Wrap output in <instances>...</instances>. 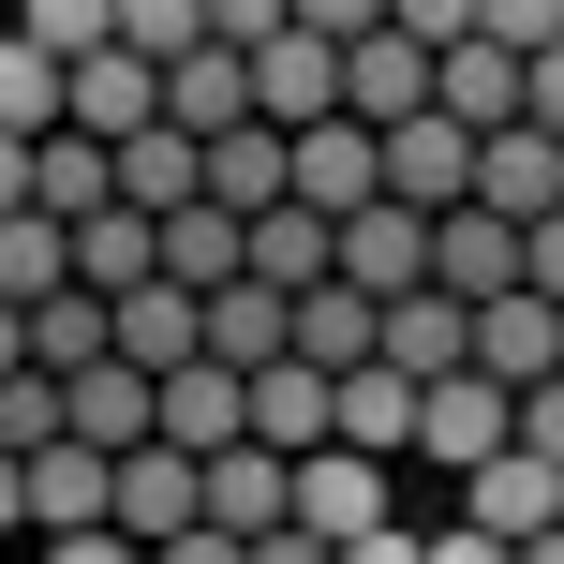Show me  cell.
Instances as JSON below:
<instances>
[{
    "instance_id": "5bb4252c",
    "label": "cell",
    "mask_w": 564,
    "mask_h": 564,
    "mask_svg": "<svg viewBox=\"0 0 564 564\" xmlns=\"http://www.w3.org/2000/svg\"><path fill=\"white\" fill-rule=\"evenodd\" d=\"M75 134H89V149H134V134H164V75H149L134 45H105V59L75 75Z\"/></svg>"
},
{
    "instance_id": "52a82bcc",
    "label": "cell",
    "mask_w": 564,
    "mask_h": 564,
    "mask_svg": "<svg viewBox=\"0 0 564 564\" xmlns=\"http://www.w3.org/2000/svg\"><path fill=\"white\" fill-rule=\"evenodd\" d=\"M119 535H134V550H178V535H208V460H178V446L119 460Z\"/></svg>"
},
{
    "instance_id": "9c48e42d",
    "label": "cell",
    "mask_w": 564,
    "mask_h": 564,
    "mask_svg": "<svg viewBox=\"0 0 564 564\" xmlns=\"http://www.w3.org/2000/svg\"><path fill=\"white\" fill-rule=\"evenodd\" d=\"M0 341H15V371H59V387H75V371H105V357H119V297H89V282H75V297L15 312Z\"/></svg>"
},
{
    "instance_id": "277c9868",
    "label": "cell",
    "mask_w": 564,
    "mask_h": 564,
    "mask_svg": "<svg viewBox=\"0 0 564 564\" xmlns=\"http://www.w3.org/2000/svg\"><path fill=\"white\" fill-rule=\"evenodd\" d=\"M401 520V490H387V460H357V446H327V460H297V535H327V550H357V535H387Z\"/></svg>"
},
{
    "instance_id": "d4e9b609",
    "label": "cell",
    "mask_w": 564,
    "mask_h": 564,
    "mask_svg": "<svg viewBox=\"0 0 564 564\" xmlns=\"http://www.w3.org/2000/svg\"><path fill=\"white\" fill-rule=\"evenodd\" d=\"M431 564H520L506 535H476V520H446V535H431Z\"/></svg>"
},
{
    "instance_id": "7402d4cb",
    "label": "cell",
    "mask_w": 564,
    "mask_h": 564,
    "mask_svg": "<svg viewBox=\"0 0 564 564\" xmlns=\"http://www.w3.org/2000/svg\"><path fill=\"white\" fill-rule=\"evenodd\" d=\"M520 446H535L550 476H564V387H535V401H520Z\"/></svg>"
},
{
    "instance_id": "3957f363",
    "label": "cell",
    "mask_w": 564,
    "mask_h": 564,
    "mask_svg": "<svg viewBox=\"0 0 564 564\" xmlns=\"http://www.w3.org/2000/svg\"><path fill=\"white\" fill-rule=\"evenodd\" d=\"M506 446H520V387H490V371L431 387V416H416V460H431V476H490Z\"/></svg>"
},
{
    "instance_id": "9a60e30c",
    "label": "cell",
    "mask_w": 564,
    "mask_h": 564,
    "mask_svg": "<svg viewBox=\"0 0 564 564\" xmlns=\"http://www.w3.org/2000/svg\"><path fill=\"white\" fill-rule=\"evenodd\" d=\"M75 224H45V208H0V312H45V297H75Z\"/></svg>"
},
{
    "instance_id": "8992f818",
    "label": "cell",
    "mask_w": 564,
    "mask_h": 564,
    "mask_svg": "<svg viewBox=\"0 0 564 564\" xmlns=\"http://www.w3.org/2000/svg\"><path fill=\"white\" fill-rule=\"evenodd\" d=\"M446 520H476V535H506V550H535V535H564V476L535 446H506L490 460V476H460V506Z\"/></svg>"
},
{
    "instance_id": "44dd1931",
    "label": "cell",
    "mask_w": 564,
    "mask_h": 564,
    "mask_svg": "<svg viewBox=\"0 0 564 564\" xmlns=\"http://www.w3.org/2000/svg\"><path fill=\"white\" fill-rule=\"evenodd\" d=\"M416 416H431V387H401V371H357L341 387V446L357 460H416Z\"/></svg>"
},
{
    "instance_id": "2e32d148",
    "label": "cell",
    "mask_w": 564,
    "mask_h": 564,
    "mask_svg": "<svg viewBox=\"0 0 564 564\" xmlns=\"http://www.w3.org/2000/svg\"><path fill=\"white\" fill-rule=\"evenodd\" d=\"M208 357H224L238 387H268V371L297 357V297H268V282H238V297H208Z\"/></svg>"
},
{
    "instance_id": "8fae6325",
    "label": "cell",
    "mask_w": 564,
    "mask_h": 564,
    "mask_svg": "<svg viewBox=\"0 0 564 564\" xmlns=\"http://www.w3.org/2000/svg\"><path fill=\"white\" fill-rule=\"evenodd\" d=\"M75 446H105V460H149V446H164V387H149L134 357L75 371Z\"/></svg>"
},
{
    "instance_id": "4fadbf2b",
    "label": "cell",
    "mask_w": 564,
    "mask_h": 564,
    "mask_svg": "<svg viewBox=\"0 0 564 564\" xmlns=\"http://www.w3.org/2000/svg\"><path fill=\"white\" fill-rule=\"evenodd\" d=\"M387 371H401V387H460V371H476V312H460L446 282L401 297V312H387Z\"/></svg>"
},
{
    "instance_id": "30bf717a",
    "label": "cell",
    "mask_w": 564,
    "mask_h": 564,
    "mask_svg": "<svg viewBox=\"0 0 564 564\" xmlns=\"http://www.w3.org/2000/svg\"><path fill=\"white\" fill-rule=\"evenodd\" d=\"M297 208H327V224H357V208H387V134H357V119H327V134H297Z\"/></svg>"
},
{
    "instance_id": "ba28073f",
    "label": "cell",
    "mask_w": 564,
    "mask_h": 564,
    "mask_svg": "<svg viewBox=\"0 0 564 564\" xmlns=\"http://www.w3.org/2000/svg\"><path fill=\"white\" fill-rule=\"evenodd\" d=\"M431 238L446 224H416V208H357V224H341V282H357V297H431Z\"/></svg>"
},
{
    "instance_id": "5b68a950",
    "label": "cell",
    "mask_w": 564,
    "mask_h": 564,
    "mask_svg": "<svg viewBox=\"0 0 564 564\" xmlns=\"http://www.w3.org/2000/svg\"><path fill=\"white\" fill-rule=\"evenodd\" d=\"M387 208H416V224H446V208H476V134H460L446 105H431L416 134H387Z\"/></svg>"
},
{
    "instance_id": "d6986e66",
    "label": "cell",
    "mask_w": 564,
    "mask_h": 564,
    "mask_svg": "<svg viewBox=\"0 0 564 564\" xmlns=\"http://www.w3.org/2000/svg\"><path fill=\"white\" fill-rule=\"evenodd\" d=\"M253 282H268V297H327V282H341V224H327V208H268V224H253Z\"/></svg>"
},
{
    "instance_id": "7a4b0ae2",
    "label": "cell",
    "mask_w": 564,
    "mask_h": 564,
    "mask_svg": "<svg viewBox=\"0 0 564 564\" xmlns=\"http://www.w3.org/2000/svg\"><path fill=\"white\" fill-rule=\"evenodd\" d=\"M0 208H45V224H105V208H119V149H89V134L15 149V164H0Z\"/></svg>"
},
{
    "instance_id": "4316f807",
    "label": "cell",
    "mask_w": 564,
    "mask_h": 564,
    "mask_svg": "<svg viewBox=\"0 0 564 564\" xmlns=\"http://www.w3.org/2000/svg\"><path fill=\"white\" fill-rule=\"evenodd\" d=\"M535 134H550V149H564V45H550V59H535Z\"/></svg>"
},
{
    "instance_id": "6da1fadb",
    "label": "cell",
    "mask_w": 564,
    "mask_h": 564,
    "mask_svg": "<svg viewBox=\"0 0 564 564\" xmlns=\"http://www.w3.org/2000/svg\"><path fill=\"white\" fill-rule=\"evenodd\" d=\"M15 520H30V550L105 535V520H119V460H105V446H45V460H15Z\"/></svg>"
},
{
    "instance_id": "603a6c76",
    "label": "cell",
    "mask_w": 564,
    "mask_h": 564,
    "mask_svg": "<svg viewBox=\"0 0 564 564\" xmlns=\"http://www.w3.org/2000/svg\"><path fill=\"white\" fill-rule=\"evenodd\" d=\"M30 564H149V550H134V535L105 520V535H59V550H30Z\"/></svg>"
},
{
    "instance_id": "cb8c5ba5",
    "label": "cell",
    "mask_w": 564,
    "mask_h": 564,
    "mask_svg": "<svg viewBox=\"0 0 564 564\" xmlns=\"http://www.w3.org/2000/svg\"><path fill=\"white\" fill-rule=\"evenodd\" d=\"M149 564H253V535H224V520H208V535H178V550H149Z\"/></svg>"
},
{
    "instance_id": "ac0fdd59",
    "label": "cell",
    "mask_w": 564,
    "mask_h": 564,
    "mask_svg": "<svg viewBox=\"0 0 564 564\" xmlns=\"http://www.w3.org/2000/svg\"><path fill=\"white\" fill-rule=\"evenodd\" d=\"M476 208H506V224H564V149H550V134H490V149H476Z\"/></svg>"
},
{
    "instance_id": "484cf974",
    "label": "cell",
    "mask_w": 564,
    "mask_h": 564,
    "mask_svg": "<svg viewBox=\"0 0 564 564\" xmlns=\"http://www.w3.org/2000/svg\"><path fill=\"white\" fill-rule=\"evenodd\" d=\"M341 564H431V535H416V520H387V535H357Z\"/></svg>"
},
{
    "instance_id": "7c38bea8",
    "label": "cell",
    "mask_w": 564,
    "mask_h": 564,
    "mask_svg": "<svg viewBox=\"0 0 564 564\" xmlns=\"http://www.w3.org/2000/svg\"><path fill=\"white\" fill-rule=\"evenodd\" d=\"M253 446H268V460H327V446H341V387H327L312 357H282L268 387H253Z\"/></svg>"
},
{
    "instance_id": "83f0119b",
    "label": "cell",
    "mask_w": 564,
    "mask_h": 564,
    "mask_svg": "<svg viewBox=\"0 0 564 564\" xmlns=\"http://www.w3.org/2000/svg\"><path fill=\"white\" fill-rule=\"evenodd\" d=\"M520 564H564V535H535V550H520Z\"/></svg>"
},
{
    "instance_id": "ffe728a7",
    "label": "cell",
    "mask_w": 564,
    "mask_h": 564,
    "mask_svg": "<svg viewBox=\"0 0 564 564\" xmlns=\"http://www.w3.org/2000/svg\"><path fill=\"white\" fill-rule=\"evenodd\" d=\"M119 208H149V224L208 208V149L178 134V119H164V134H134V149H119Z\"/></svg>"
},
{
    "instance_id": "e0dca14e",
    "label": "cell",
    "mask_w": 564,
    "mask_h": 564,
    "mask_svg": "<svg viewBox=\"0 0 564 564\" xmlns=\"http://www.w3.org/2000/svg\"><path fill=\"white\" fill-rule=\"evenodd\" d=\"M164 282L178 297H238V282H253V224H238V208H178L164 224Z\"/></svg>"
}]
</instances>
